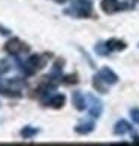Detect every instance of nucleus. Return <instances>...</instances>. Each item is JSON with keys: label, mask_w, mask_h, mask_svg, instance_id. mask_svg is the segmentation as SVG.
Instances as JSON below:
<instances>
[{"label": "nucleus", "mask_w": 139, "mask_h": 146, "mask_svg": "<svg viewBox=\"0 0 139 146\" xmlns=\"http://www.w3.org/2000/svg\"><path fill=\"white\" fill-rule=\"evenodd\" d=\"M106 45H108L109 51H121V49L126 48V43L121 42V40H117V39H111Z\"/></svg>", "instance_id": "0eeeda50"}, {"label": "nucleus", "mask_w": 139, "mask_h": 146, "mask_svg": "<svg viewBox=\"0 0 139 146\" xmlns=\"http://www.w3.org/2000/svg\"><path fill=\"white\" fill-rule=\"evenodd\" d=\"M132 118H133V121L136 124H139V110L135 109V110H132Z\"/></svg>", "instance_id": "4468645a"}, {"label": "nucleus", "mask_w": 139, "mask_h": 146, "mask_svg": "<svg viewBox=\"0 0 139 146\" xmlns=\"http://www.w3.org/2000/svg\"><path fill=\"white\" fill-rule=\"evenodd\" d=\"M36 128H30V127H27V128H24L23 131H21V136L24 137V139H30L31 136H35L36 134Z\"/></svg>", "instance_id": "f8f14e48"}, {"label": "nucleus", "mask_w": 139, "mask_h": 146, "mask_svg": "<svg viewBox=\"0 0 139 146\" xmlns=\"http://www.w3.org/2000/svg\"><path fill=\"white\" fill-rule=\"evenodd\" d=\"M102 9L105 14H114L121 8V5L118 3V0H102Z\"/></svg>", "instance_id": "7ed1b4c3"}, {"label": "nucleus", "mask_w": 139, "mask_h": 146, "mask_svg": "<svg viewBox=\"0 0 139 146\" xmlns=\"http://www.w3.org/2000/svg\"><path fill=\"white\" fill-rule=\"evenodd\" d=\"M11 67H9V63L6 61V60H0V75H3V73H6Z\"/></svg>", "instance_id": "ddd939ff"}, {"label": "nucleus", "mask_w": 139, "mask_h": 146, "mask_svg": "<svg viewBox=\"0 0 139 146\" xmlns=\"http://www.w3.org/2000/svg\"><path fill=\"white\" fill-rule=\"evenodd\" d=\"M99 76H100L105 82H108V84H115L117 81H118V78H117V75L115 73H112L109 69H102L100 72H99Z\"/></svg>", "instance_id": "20e7f679"}, {"label": "nucleus", "mask_w": 139, "mask_h": 146, "mask_svg": "<svg viewBox=\"0 0 139 146\" xmlns=\"http://www.w3.org/2000/svg\"><path fill=\"white\" fill-rule=\"evenodd\" d=\"M135 142H136V143H139V137H135Z\"/></svg>", "instance_id": "2eb2a0df"}, {"label": "nucleus", "mask_w": 139, "mask_h": 146, "mask_svg": "<svg viewBox=\"0 0 139 146\" xmlns=\"http://www.w3.org/2000/svg\"><path fill=\"white\" fill-rule=\"evenodd\" d=\"M64 102H66L64 96H61V94H57V96H54V97H52L51 100L48 102V104L51 106V108H54V109H60V108H63Z\"/></svg>", "instance_id": "423d86ee"}, {"label": "nucleus", "mask_w": 139, "mask_h": 146, "mask_svg": "<svg viewBox=\"0 0 139 146\" xmlns=\"http://www.w3.org/2000/svg\"><path fill=\"white\" fill-rule=\"evenodd\" d=\"M93 127L94 125L93 124H85V125H79V127H76V131L81 133V134H87V133H90L93 130Z\"/></svg>", "instance_id": "9b49d317"}, {"label": "nucleus", "mask_w": 139, "mask_h": 146, "mask_svg": "<svg viewBox=\"0 0 139 146\" xmlns=\"http://www.w3.org/2000/svg\"><path fill=\"white\" fill-rule=\"evenodd\" d=\"M46 64V57H42V55H31L27 63H25V67L27 69H31V75L37 70H41L45 67Z\"/></svg>", "instance_id": "f03ea898"}, {"label": "nucleus", "mask_w": 139, "mask_h": 146, "mask_svg": "<svg viewBox=\"0 0 139 146\" xmlns=\"http://www.w3.org/2000/svg\"><path fill=\"white\" fill-rule=\"evenodd\" d=\"M5 51L12 54V55H18L19 52H29L30 48L27 45H24L19 39H12V40H9L5 45Z\"/></svg>", "instance_id": "f257e3e1"}, {"label": "nucleus", "mask_w": 139, "mask_h": 146, "mask_svg": "<svg viewBox=\"0 0 139 146\" xmlns=\"http://www.w3.org/2000/svg\"><path fill=\"white\" fill-rule=\"evenodd\" d=\"M72 102H74L75 108H76L78 110H84V108H85V102H84V96H82L79 91L74 92V96H72Z\"/></svg>", "instance_id": "39448f33"}, {"label": "nucleus", "mask_w": 139, "mask_h": 146, "mask_svg": "<svg viewBox=\"0 0 139 146\" xmlns=\"http://www.w3.org/2000/svg\"><path fill=\"white\" fill-rule=\"evenodd\" d=\"M63 82L66 85H75V84H78V76L76 75H67L63 78Z\"/></svg>", "instance_id": "9d476101"}, {"label": "nucleus", "mask_w": 139, "mask_h": 146, "mask_svg": "<svg viewBox=\"0 0 139 146\" xmlns=\"http://www.w3.org/2000/svg\"><path fill=\"white\" fill-rule=\"evenodd\" d=\"M127 131H130V125L126 122V121H120L117 125H115V130H114V133L115 134H124V133H127Z\"/></svg>", "instance_id": "6e6552de"}, {"label": "nucleus", "mask_w": 139, "mask_h": 146, "mask_svg": "<svg viewBox=\"0 0 139 146\" xmlns=\"http://www.w3.org/2000/svg\"><path fill=\"white\" fill-rule=\"evenodd\" d=\"M102 82H103V79L97 75V76L94 78V82H93V84H94V88H96L97 91H100V92H106V91H108V88L105 87V85H103Z\"/></svg>", "instance_id": "1a4fd4ad"}]
</instances>
